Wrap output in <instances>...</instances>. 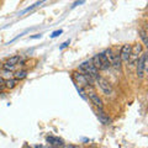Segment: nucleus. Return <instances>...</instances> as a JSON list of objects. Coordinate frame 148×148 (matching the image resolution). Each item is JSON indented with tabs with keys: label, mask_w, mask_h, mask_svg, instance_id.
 <instances>
[{
	"label": "nucleus",
	"mask_w": 148,
	"mask_h": 148,
	"mask_svg": "<svg viewBox=\"0 0 148 148\" xmlns=\"http://www.w3.org/2000/svg\"><path fill=\"white\" fill-rule=\"evenodd\" d=\"M78 72H80L83 74H85V75H88L89 78H91L92 80H98L100 75H99V71L94 67V64H92L91 59L90 61H85L83 62L79 68H78Z\"/></svg>",
	"instance_id": "obj_1"
},
{
	"label": "nucleus",
	"mask_w": 148,
	"mask_h": 148,
	"mask_svg": "<svg viewBox=\"0 0 148 148\" xmlns=\"http://www.w3.org/2000/svg\"><path fill=\"white\" fill-rule=\"evenodd\" d=\"M146 68H147V53L143 52L136 62V73H137L138 79H142L145 77Z\"/></svg>",
	"instance_id": "obj_2"
},
{
	"label": "nucleus",
	"mask_w": 148,
	"mask_h": 148,
	"mask_svg": "<svg viewBox=\"0 0 148 148\" xmlns=\"http://www.w3.org/2000/svg\"><path fill=\"white\" fill-rule=\"evenodd\" d=\"M142 53H143V46L141 43H136L132 47V49H131V56H130V59H128L127 63H130V66H131V67L136 66L137 59L140 58V56Z\"/></svg>",
	"instance_id": "obj_3"
},
{
	"label": "nucleus",
	"mask_w": 148,
	"mask_h": 148,
	"mask_svg": "<svg viewBox=\"0 0 148 148\" xmlns=\"http://www.w3.org/2000/svg\"><path fill=\"white\" fill-rule=\"evenodd\" d=\"M98 84H99V86H100V89H101V91L104 92L105 95H112L114 94V89H112V86H111V84L110 83L106 80V79H104V78H99L98 80Z\"/></svg>",
	"instance_id": "obj_4"
},
{
	"label": "nucleus",
	"mask_w": 148,
	"mask_h": 148,
	"mask_svg": "<svg viewBox=\"0 0 148 148\" xmlns=\"http://www.w3.org/2000/svg\"><path fill=\"white\" fill-rule=\"evenodd\" d=\"M86 94H88V98L90 99V101L96 106V108H98V109H103V100H101L99 94H96V92L92 89L88 90Z\"/></svg>",
	"instance_id": "obj_5"
},
{
	"label": "nucleus",
	"mask_w": 148,
	"mask_h": 148,
	"mask_svg": "<svg viewBox=\"0 0 148 148\" xmlns=\"http://www.w3.org/2000/svg\"><path fill=\"white\" fill-rule=\"evenodd\" d=\"M131 49L132 46L131 45H123L120 51V58H121V62H128L130 56H131Z\"/></svg>",
	"instance_id": "obj_6"
},
{
	"label": "nucleus",
	"mask_w": 148,
	"mask_h": 148,
	"mask_svg": "<svg viewBox=\"0 0 148 148\" xmlns=\"http://www.w3.org/2000/svg\"><path fill=\"white\" fill-rule=\"evenodd\" d=\"M46 141H47V142H48L52 147H56V148H59V147H63V146H64L63 140H61V138H58V137L47 136V138H46Z\"/></svg>",
	"instance_id": "obj_7"
},
{
	"label": "nucleus",
	"mask_w": 148,
	"mask_h": 148,
	"mask_svg": "<svg viewBox=\"0 0 148 148\" xmlns=\"http://www.w3.org/2000/svg\"><path fill=\"white\" fill-rule=\"evenodd\" d=\"M98 119L100 120V122L101 123H104V125H109L110 122H111V120H110V117L106 115L104 111H103V109H98Z\"/></svg>",
	"instance_id": "obj_8"
},
{
	"label": "nucleus",
	"mask_w": 148,
	"mask_h": 148,
	"mask_svg": "<svg viewBox=\"0 0 148 148\" xmlns=\"http://www.w3.org/2000/svg\"><path fill=\"white\" fill-rule=\"evenodd\" d=\"M98 56H99V58H100L101 66H103V71H106V69H109V68L111 67V64H110V62H109L108 57L105 56V53L101 52V53H98Z\"/></svg>",
	"instance_id": "obj_9"
},
{
	"label": "nucleus",
	"mask_w": 148,
	"mask_h": 148,
	"mask_svg": "<svg viewBox=\"0 0 148 148\" xmlns=\"http://www.w3.org/2000/svg\"><path fill=\"white\" fill-rule=\"evenodd\" d=\"M18 61H20V56H14V57H10L8 59V62L5 64H8V66H11V67H15L16 64L18 63Z\"/></svg>",
	"instance_id": "obj_10"
},
{
	"label": "nucleus",
	"mask_w": 148,
	"mask_h": 148,
	"mask_svg": "<svg viewBox=\"0 0 148 148\" xmlns=\"http://www.w3.org/2000/svg\"><path fill=\"white\" fill-rule=\"evenodd\" d=\"M16 79H6L5 80V88L8 89H14V88L16 86Z\"/></svg>",
	"instance_id": "obj_11"
},
{
	"label": "nucleus",
	"mask_w": 148,
	"mask_h": 148,
	"mask_svg": "<svg viewBox=\"0 0 148 148\" xmlns=\"http://www.w3.org/2000/svg\"><path fill=\"white\" fill-rule=\"evenodd\" d=\"M140 35H141V38H142L143 45L147 46L148 40H147V31H146V29H141V30H140Z\"/></svg>",
	"instance_id": "obj_12"
},
{
	"label": "nucleus",
	"mask_w": 148,
	"mask_h": 148,
	"mask_svg": "<svg viewBox=\"0 0 148 148\" xmlns=\"http://www.w3.org/2000/svg\"><path fill=\"white\" fill-rule=\"evenodd\" d=\"M27 77V72L26 71H18L15 73V78L17 80H21V79H25Z\"/></svg>",
	"instance_id": "obj_13"
},
{
	"label": "nucleus",
	"mask_w": 148,
	"mask_h": 148,
	"mask_svg": "<svg viewBox=\"0 0 148 148\" xmlns=\"http://www.w3.org/2000/svg\"><path fill=\"white\" fill-rule=\"evenodd\" d=\"M41 4H42V1H40V3H35L34 5H31V6H29V8H26V9H25V10L22 11V12H27V11H30V10H32V9H34V8L38 6V5H41Z\"/></svg>",
	"instance_id": "obj_14"
},
{
	"label": "nucleus",
	"mask_w": 148,
	"mask_h": 148,
	"mask_svg": "<svg viewBox=\"0 0 148 148\" xmlns=\"http://www.w3.org/2000/svg\"><path fill=\"white\" fill-rule=\"evenodd\" d=\"M62 30H57V31H54L52 35H51V37H52V38H56V37H58L59 35H62Z\"/></svg>",
	"instance_id": "obj_15"
},
{
	"label": "nucleus",
	"mask_w": 148,
	"mask_h": 148,
	"mask_svg": "<svg viewBox=\"0 0 148 148\" xmlns=\"http://www.w3.org/2000/svg\"><path fill=\"white\" fill-rule=\"evenodd\" d=\"M4 88H5V79H3V78L0 77V90H3Z\"/></svg>",
	"instance_id": "obj_16"
},
{
	"label": "nucleus",
	"mask_w": 148,
	"mask_h": 148,
	"mask_svg": "<svg viewBox=\"0 0 148 148\" xmlns=\"http://www.w3.org/2000/svg\"><path fill=\"white\" fill-rule=\"evenodd\" d=\"M69 43H71V41H67V42H64L61 47H59V49H63V48H66V47H68L69 46Z\"/></svg>",
	"instance_id": "obj_17"
},
{
	"label": "nucleus",
	"mask_w": 148,
	"mask_h": 148,
	"mask_svg": "<svg viewBox=\"0 0 148 148\" xmlns=\"http://www.w3.org/2000/svg\"><path fill=\"white\" fill-rule=\"evenodd\" d=\"M84 3H85V1H75V3L73 4V8H74V6H77V5H83Z\"/></svg>",
	"instance_id": "obj_18"
},
{
	"label": "nucleus",
	"mask_w": 148,
	"mask_h": 148,
	"mask_svg": "<svg viewBox=\"0 0 148 148\" xmlns=\"http://www.w3.org/2000/svg\"><path fill=\"white\" fill-rule=\"evenodd\" d=\"M42 35H36V36H31V38H41Z\"/></svg>",
	"instance_id": "obj_19"
},
{
	"label": "nucleus",
	"mask_w": 148,
	"mask_h": 148,
	"mask_svg": "<svg viewBox=\"0 0 148 148\" xmlns=\"http://www.w3.org/2000/svg\"><path fill=\"white\" fill-rule=\"evenodd\" d=\"M66 148H79V147H77V146H74V145H68Z\"/></svg>",
	"instance_id": "obj_20"
},
{
	"label": "nucleus",
	"mask_w": 148,
	"mask_h": 148,
	"mask_svg": "<svg viewBox=\"0 0 148 148\" xmlns=\"http://www.w3.org/2000/svg\"><path fill=\"white\" fill-rule=\"evenodd\" d=\"M47 148H56V147H47Z\"/></svg>",
	"instance_id": "obj_21"
}]
</instances>
